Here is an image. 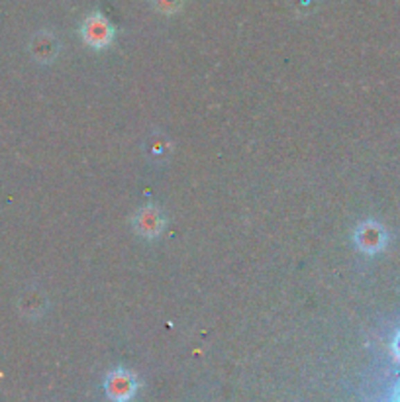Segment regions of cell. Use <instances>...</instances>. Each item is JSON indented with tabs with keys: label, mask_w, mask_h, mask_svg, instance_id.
I'll return each instance as SVG.
<instances>
[{
	"label": "cell",
	"mask_w": 400,
	"mask_h": 402,
	"mask_svg": "<svg viewBox=\"0 0 400 402\" xmlns=\"http://www.w3.org/2000/svg\"><path fill=\"white\" fill-rule=\"evenodd\" d=\"M128 387H130V383L126 381V377H122V379H112V383H110V389L120 392L118 396H124V391H126Z\"/></svg>",
	"instance_id": "cell-3"
},
{
	"label": "cell",
	"mask_w": 400,
	"mask_h": 402,
	"mask_svg": "<svg viewBox=\"0 0 400 402\" xmlns=\"http://www.w3.org/2000/svg\"><path fill=\"white\" fill-rule=\"evenodd\" d=\"M85 35L92 46H104L110 40V26L108 22H104L101 16H94L85 26Z\"/></svg>",
	"instance_id": "cell-1"
},
{
	"label": "cell",
	"mask_w": 400,
	"mask_h": 402,
	"mask_svg": "<svg viewBox=\"0 0 400 402\" xmlns=\"http://www.w3.org/2000/svg\"><path fill=\"white\" fill-rule=\"evenodd\" d=\"M137 228L141 234H149V236H153V234H157L161 230V216L155 212V210H146V212H141L139 214V224H137Z\"/></svg>",
	"instance_id": "cell-2"
}]
</instances>
